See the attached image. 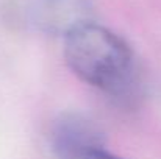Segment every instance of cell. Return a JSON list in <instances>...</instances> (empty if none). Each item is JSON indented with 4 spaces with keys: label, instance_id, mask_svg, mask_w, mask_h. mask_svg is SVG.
Masks as SVG:
<instances>
[{
    "label": "cell",
    "instance_id": "obj_2",
    "mask_svg": "<svg viewBox=\"0 0 161 159\" xmlns=\"http://www.w3.org/2000/svg\"><path fill=\"white\" fill-rule=\"evenodd\" d=\"M52 148L58 159H120L103 147L97 130L77 115H66L55 123Z\"/></svg>",
    "mask_w": 161,
    "mask_h": 159
},
{
    "label": "cell",
    "instance_id": "obj_1",
    "mask_svg": "<svg viewBox=\"0 0 161 159\" xmlns=\"http://www.w3.org/2000/svg\"><path fill=\"white\" fill-rule=\"evenodd\" d=\"M64 58L85 83L100 89L122 105L139 97L141 81L128 44L105 27L81 24L64 36Z\"/></svg>",
    "mask_w": 161,
    "mask_h": 159
},
{
    "label": "cell",
    "instance_id": "obj_3",
    "mask_svg": "<svg viewBox=\"0 0 161 159\" xmlns=\"http://www.w3.org/2000/svg\"><path fill=\"white\" fill-rule=\"evenodd\" d=\"M27 14L39 30L66 36L75 27L91 22V3L89 0H31Z\"/></svg>",
    "mask_w": 161,
    "mask_h": 159
}]
</instances>
